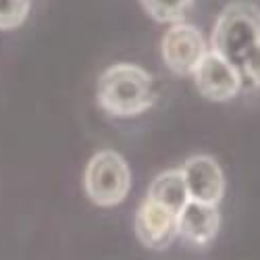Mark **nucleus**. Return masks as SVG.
Instances as JSON below:
<instances>
[{
	"label": "nucleus",
	"mask_w": 260,
	"mask_h": 260,
	"mask_svg": "<svg viewBox=\"0 0 260 260\" xmlns=\"http://www.w3.org/2000/svg\"><path fill=\"white\" fill-rule=\"evenodd\" d=\"M98 102L113 117H136L154 106L158 98L156 79L132 62H117L98 79Z\"/></svg>",
	"instance_id": "nucleus-1"
},
{
	"label": "nucleus",
	"mask_w": 260,
	"mask_h": 260,
	"mask_svg": "<svg viewBox=\"0 0 260 260\" xmlns=\"http://www.w3.org/2000/svg\"><path fill=\"white\" fill-rule=\"evenodd\" d=\"M260 42V9L237 0L223 9L212 31V50L227 58L233 67L244 69L250 50Z\"/></svg>",
	"instance_id": "nucleus-2"
},
{
	"label": "nucleus",
	"mask_w": 260,
	"mask_h": 260,
	"mask_svg": "<svg viewBox=\"0 0 260 260\" xmlns=\"http://www.w3.org/2000/svg\"><path fill=\"white\" fill-rule=\"evenodd\" d=\"M83 185L96 206H117L132 187V173L125 158L113 150H100L85 167Z\"/></svg>",
	"instance_id": "nucleus-3"
},
{
	"label": "nucleus",
	"mask_w": 260,
	"mask_h": 260,
	"mask_svg": "<svg viewBox=\"0 0 260 260\" xmlns=\"http://www.w3.org/2000/svg\"><path fill=\"white\" fill-rule=\"evenodd\" d=\"M160 52L165 64L173 73L191 75L208 50H206V40L200 34V29L177 21L162 36Z\"/></svg>",
	"instance_id": "nucleus-4"
},
{
	"label": "nucleus",
	"mask_w": 260,
	"mask_h": 260,
	"mask_svg": "<svg viewBox=\"0 0 260 260\" xmlns=\"http://www.w3.org/2000/svg\"><path fill=\"white\" fill-rule=\"evenodd\" d=\"M193 83H196L198 92L214 102L231 100L242 90V71L233 67V64L216 54L214 50L206 52L198 67L191 73Z\"/></svg>",
	"instance_id": "nucleus-5"
},
{
	"label": "nucleus",
	"mask_w": 260,
	"mask_h": 260,
	"mask_svg": "<svg viewBox=\"0 0 260 260\" xmlns=\"http://www.w3.org/2000/svg\"><path fill=\"white\" fill-rule=\"evenodd\" d=\"M136 233L146 248L167 250L179 235L177 212H173L152 198H146L136 214Z\"/></svg>",
	"instance_id": "nucleus-6"
},
{
	"label": "nucleus",
	"mask_w": 260,
	"mask_h": 260,
	"mask_svg": "<svg viewBox=\"0 0 260 260\" xmlns=\"http://www.w3.org/2000/svg\"><path fill=\"white\" fill-rule=\"evenodd\" d=\"M185 185L189 191V200H200L208 204H219L225 193L223 171L212 156H191L185 160L183 169Z\"/></svg>",
	"instance_id": "nucleus-7"
},
{
	"label": "nucleus",
	"mask_w": 260,
	"mask_h": 260,
	"mask_svg": "<svg viewBox=\"0 0 260 260\" xmlns=\"http://www.w3.org/2000/svg\"><path fill=\"white\" fill-rule=\"evenodd\" d=\"M221 225V214L216 210V204L187 200V204L177 212V229L183 240L196 246L210 244Z\"/></svg>",
	"instance_id": "nucleus-8"
},
{
	"label": "nucleus",
	"mask_w": 260,
	"mask_h": 260,
	"mask_svg": "<svg viewBox=\"0 0 260 260\" xmlns=\"http://www.w3.org/2000/svg\"><path fill=\"white\" fill-rule=\"evenodd\" d=\"M148 198L160 202L162 206L171 208L173 212H179L189 200V191H187L181 169H171V171L160 173L152 181V185H150Z\"/></svg>",
	"instance_id": "nucleus-9"
},
{
	"label": "nucleus",
	"mask_w": 260,
	"mask_h": 260,
	"mask_svg": "<svg viewBox=\"0 0 260 260\" xmlns=\"http://www.w3.org/2000/svg\"><path fill=\"white\" fill-rule=\"evenodd\" d=\"M191 5L193 0H142L144 11L158 23H177Z\"/></svg>",
	"instance_id": "nucleus-10"
},
{
	"label": "nucleus",
	"mask_w": 260,
	"mask_h": 260,
	"mask_svg": "<svg viewBox=\"0 0 260 260\" xmlns=\"http://www.w3.org/2000/svg\"><path fill=\"white\" fill-rule=\"evenodd\" d=\"M29 0H0V29H15L27 19Z\"/></svg>",
	"instance_id": "nucleus-11"
},
{
	"label": "nucleus",
	"mask_w": 260,
	"mask_h": 260,
	"mask_svg": "<svg viewBox=\"0 0 260 260\" xmlns=\"http://www.w3.org/2000/svg\"><path fill=\"white\" fill-rule=\"evenodd\" d=\"M242 75H246L248 79H252L256 85H260V42L250 50L246 62H244V69Z\"/></svg>",
	"instance_id": "nucleus-12"
}]
</instances>
